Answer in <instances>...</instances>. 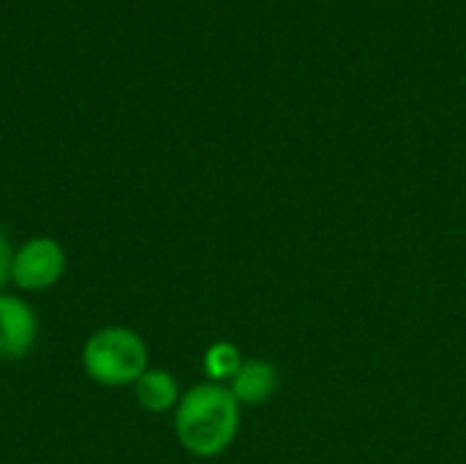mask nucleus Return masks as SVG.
I'll return each mask as SVG.
<instances>
[{"label": "nucleus", "instance_id": "nucleus-1", "mask_svg": "<svg viewBox=\"0 0 466 464\" xmlns=\"http://www.w3.org/2000/svg\"><path fill=\"white\" fill-rule=\"evenodd\" d=\"M240 427V402L218 383L191 388L175 413V429L194 457H218L227 451Z\"/></svg>", "mask_w": 466, "mask_h": 464}, {"label": "nucleus", "instance_id": "nucleus-5", "mask_svg": "<svg viewBox=\"0 0 466 464\" xmlns=\"http://www.w3.org/2000/svg\"><path fill=\"white\" fill-rule=\"evenodd\" d=\"M279 388L276 366L268 361H243L238 375L232 377V397L240 405H262L268 402Z\"/></svg>", "mask_w": 466, "mask_h": 464}, {"label": "nucleus", "instance_id": "nucleus-8", "mask_svg": "<svg viewBox=\"0 0 466 464\" xmlns=\"http://www.w3.org/2000/svg\"><path fill=\"white\" fill-rule=\"evenodd\" d=\"M11 263H14V252H11L5 232L0 230V287L11 279Z\"/></svg>", "mask_w": 466, "mask_h": 464}, {"label": "nucleus", "instance_id": "nucleus-3", "mask_svg": "<svg viewBox=\"0 0 466 464\" xmlns=\"http://www.w3.org/2000/svg\"><path fill=\"white\" fill-rule=\"evenodd\" d=\"M66 273V252L55 238H30L11 263V279L22 290H46Z\"/></svg>", "mask_w": 466, "mask_h": 464}, {"label": "nucleus", "instance_id": "nucleus-4", "mask_svg": "<svg viewBox=\"0 0 466 464\" xmlns=\"http://www.w3.org/2000/svg\"><path fill=\"white\" fill-rule=\"evenodd\" d=\"M35 314L16 295H0V358H22L35 342Z\"/></svg>", "mask_w": 466, "mask_h": 464}, {"label": "nucleus", "instance_id": "nucleus-2", "mask_svg": "<svg viewBox=\"0 0 466 464\" xmlns=\"http://www.w3.org/2000/svg\"><path fill=\"white\" fill-rule=\"evenodd\" d=\"M82 364L96 383L120 388L137 383L147 372V350L128 328H101L85 342Z\"/></svg>", "mask_w": 466, "mask_h": 464}, {"label": "nucleus", "instance_id": "nucleus-6", "mask_svg": "<svg viewBox=\"0 0 466 464\" xmlns=\"http://www.w3.org/2000/svg\"><path fill=\"white\" fill-rule=\"evenodd\" d=\"M134 394L147 413H167L172 405H177V383L169 372L161 369H147L134 383Z\"/></svg>", "mask_w": 466, "mask_h": 464}, {"label": "nucleus", "instance_id": "nucleus-7", "mask_svg": "<svg viewBox=\"0 0 466 464\" xmlns=\"http://www.w3.org/2000/svg\"><path fill=\"white\" fill-rule=\"evenodd\" d=\"M243 366L240 353L235 345L229 342H216L208 353H205V372L213 380H232L238 375V369Z\"/></svg>", "mask_w": 466, "mask_h": 464}]
</instances>
